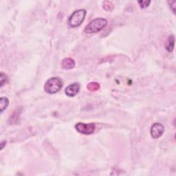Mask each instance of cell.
I'll use <instances>...</instances> for the list:
<instances>
[{
  "instance_id": "obj_2",
  "label": "cell",
  "mask_w": 176,
  "mask_h": 176,
  "mask_svg": "<svg viewBox=\"0 0 176 176\" xmlns=\"http://www.w3.org/2000/svg\"><path fill=\"white\" fill-rule=\"evenodd\" d=\"M63 85L62 80L58 77H52L45 83L44 90L46 93L54 94L59 92Z\"/></svg>"
},
{
  "instance_id": "obj_12",
  "label": "cell",
  "mask_w": 176,
  "mask_h": 176,
  "mask_svg": "<svg viewBox=\"0 0 176 176\" xmlns=\"http://www.w3.org/2000/svg\"><path fill=\"white\" fill-rule=\"evenodd\" d=\"M8 82V76L3 72L0 74V86L2 87L5 84Z\"/></svg>"
},
{
  "instance_id": "obj_4",
  "label": "cell",
  "mask_w": 176,
  "mask_h": 176,
  "mask_svg": "<svg viewBox=\"0 0 176 176\" xmlns=\"http://www.w3.org/2000/svg\"><path fill=\"white\" fill-rule=\"evenodd\" d=\"M75 129L80 133H83L85 135H90L92 134L96 130V125L94 123L85 124V123L79 122L75 125Z\"/></svg>"
},
{
  "instance_id": "obj_14",
  "label": "cell",
  "mask_w": 176,
  "mask_h": 176,
  "mask_svg": "<svg viewBox=\"0 0 176 176\" xmlns=\"http://www.w3.org/2000/svg\"><path fill=\"white\" fill-rule=\"evenodd\" d=\"M168 3H169L170 5V8L172 10V11H173L174 13H175V5H176V2L175 1H169L168 2Z\"/></svg>"
},
{
  "instance_id": "obj_9",
  "label": "cell",
  "mask_w": 176,
  "mask_h": 176,
  "mask_svg": "<svg viewBox=\"0 0 176 176\" xmlns=\"http://www.w3.org/2000/svg\"><path fill=\"white\" fill-rule=\"evenodd\" d=\"M9 104V100L6 97H2L0 98V111L1 113L8 107Z\"/></svg>"
},
{
  "instance_id": "obj_10",
  "label": "cell",
  "mask_w": 176,
  "mask_h": 176,
  "mask_svg": "<svg viewBox=\"0 0 176 176\" xmlns=\"http://www.w3.org/2000/svg\"><path fill=\"white\" fill-rule=\"evenodd\" d=\"M87 87V90L90 91H96L100 89V85L97 82H90Z\"/></svg>"
},
{
  "instance_id": "obj_6",
  "label": "cell",
  "mask_w": 176,
  "mask_h": 176,
  "mask_svg": "<svg viewBox=\"0 0 176 176\" xmlns=\"http://www.w3.org/2000/svg\"><path fill=\"white\" fill-rule=\"evenodd\" d=\"M80 85L79 83H74L66 87L65 93L69 97H74L79 92Z\"/></svg>"
},
{
  "instance_id": "obj_13",
  "label": "cell",
  "mask_w": 176,
  "mask_h": 176,
  "mask_svg": "<svg viewBox=\"0 0 176 176\" xmlns=\"http://www.w3.org/2000/svg\"><path fill=\"white\" fill-rule=\"evenodd\" d=\"M138 3H139L140 8L144 9L147 8V7L149 6L151 1H149V0H145V1H138Z\"/></svg>"
},
{
  "instance_id": "obj_8",
  "label": "cell",
  "mask_w": 176,
  "mask_h": 176,
  "mask_svg": "<svg viewBox=\"0 0 176 176\" xmlns=\"http://www.w3.org/2000/svg\"><path fill=\"white\" fill-rule=\"evenodd\" d=\"M174 42H175V37L173 34H171L168 37V39L167 41V43L165 44V48L168 52H172L174 48Z\"/></svg>"
},
{
  "instance_id": "obj_7",
  "label": "cell",
  "mask_w": 176,
  "mask_h": 176,
  "mask_svg": "<svg viewBox=\"0 0 176 176\" xmlns=\"http://www.w3.org/2000/svg\"><path fill=\"white\" fill-rule=\"evenodd\" d=\"M75 61L71 58H65L61 62V67L64 70H71L75 68Z\"/></svg>"
},
{
  "instance_id": "obj_1",
  "label": "cell",
  "mask_w": 176,
  "mask_h": 176,
  "mask_svg": "<svg viewBox=\"0 0 176 176\" xmlns=\"http://www.w3.org/2000/svg\"><path fill=\"white\" fill-rule=\"evenodd\" d=\"M107 21L104 18H96L87 24L85 28V33L87 34H94L100 32L107 26Z\"/></svg>"
},
{
  "instance_id": "obj_15",
  "label": "cell",
  "mask_w": 176,
  "mask_h": 176,
  "mask_svg": "<svg viewBox=\"0 0 176 176\" xmlns=\"http://www.w3.org/2000/svg\"><path fill=\"white\" fill-rule=\"evenodd\" d=\"M6 145V141L4 140V141H2L1 143V150H2L3 148H4V146Z\"/></svg>"
},
{
  "instance_id": "obj_3",
  "label": "cell",
  "mask_w": 176,
  "mask_h": 176,
  "mask_svg": "<svg viewBox=\"0 0 176 176\" xmlns=\"http://www.w3.org/2000/svg\"><path fill=\"white\" fill-rule=\"evenodd\" d=\"M87 11L85 9L75 10L68 19V25L71 28H76L81 25L85 18Z\"/></svg>"
},
{
  "instance_id": "obj_5",
  "label": "cell",
  "mask_w": 176,
  "mask_h": 176,
  "mask_svg": "<svg viewBox=\"0 0 176 176\" xmlns=\"http://www.w3.org/2000/svg\"><path fill=\"white\" fill-rule=\"evenodd\" d=\"M164 131V126L160 123H155L151 127V136L153 138H159L163 136Z\"/></svg>"
},
{
  "instance_id": "obj_11",
  "label": "cell",
  "mask_w": 176,
  "mask_h": 176,
  "mask_svg": "<svg viewBox=\"0 0 176 176\" xmlns=\"http://www.w3.org/2000/svg\"><path fill=\"white\" fill-rule=\"evenodd\" d=\"M103 8L105 10H107V11H111V10L114 9V6L112 2L109 1H105L103 2Z\"/></svg>"
}]
</instances>
